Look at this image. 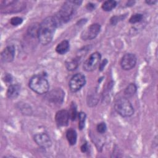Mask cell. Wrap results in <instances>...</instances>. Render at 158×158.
<instances>
[{"label":"cell","mask_w":158,"mask_h":158,"mask_svg":"<svg viewBox=\"0 0 158 158\" xmlns=\"http://www.w3.org/2000/svg\"><path fill=\"white\" fill-rule=\"evenodd\" d=\"M57 25L53 16L44 19L40 24L38 39L43 45H47L52 41Z\"/></svg>","instance_id":"obj_1"},{"label":"cell","mask_w":158,"mask_h":158,"mask_svg":"<svg viewBox=\"0 0 158 158\" xmlns=\"http://www.w3.org/2000/svg\"><path fill=\"white\" fill-rule=\"evenodd\" d=\"M81 1H68L64 2L59 12L53 16L57 27L69 22L75 14Z\"/></svg>","instance_id":"obj_2"},{"label":"cell","mask_w":158,"mask_h":158,"mask_svg":"<svg viewBox=\"0 0 158 158\" xmlns=\"http://www.w3.org/2000/svg\"><path fill=\"white\" fill-rule=\"evenodd\" d=\"M28 86L33 91L40 94L47 93L49 89L48 81L44 77L40 75H35L31 77Z\"/></svg>","instance_id":"obj_3"},{"label":"cell","mask_w":158,"mask_h":158,"mask_svg":"<svg viewBox=\"0 0 158 158\" xmlns=\"http://www.w3.org/2000/svg\"><path fill=\"white\" fill-rule=\"evenodd\" d=\"M114 109L123 117H128L134 114V108L127 98L117 99L114 104Z\"/></svg>","instance_id":"obj_4"},{"label":"cell","mask_w":158,"mask_h":158,"mask_svg":"<svg viewBox=\"0 0 158 158\" xmlns=\"http://www.w3.org/2000/svg\"><path fill=\"white\" fill-rule=\"evenodd\" d=\"M0 10L1 13H16L22 10L25 7V3L22 1H2Z\"/></svg>","instance_id":"obj_5"},{"label":"cell","mask_w":158,"mask_h":158,"mask_svg":"<svg viewBox=\"0 0 158 158\" xmlns=\"http://www.w3.org/2000/svg\"><path fill=\"white\" fill-rule=\"evenodd\" d=\"M101 59V55L98 52L92 53L89 57L85 61L83 68L86 72H92L100 64Z\"/></svg>","instance_id":"obj_6"},{"label":"cell","mask_w":158,"mask_h":158,"mask_svg":"<svg viewBox=\"0 0 158 158\" xmlns=\"http://www.w3.org/2000/svg\"><path fill=\"white\" fill-rule=\"evenodd\" d=\"M86 83V79L84 75L81 73H78L73 75L69 83V86L70 91L75 93L81 89Z\"/></svg>","instance_id":"obj_7"},{"label":"cell","mask_w":158,"mask_h":158,"mask_svg":"<svg viewBox=\"0 0 158 158\" xmlns=\"http://www.w3.org/2000/svg\"><path fill=\"white\" fill-rule=\"evenodd\" d=\"M137 58L134 54H125L121 59L120 66L123 70H130L134 68L136 64Z\"/></svg>","instance_id":"obj_8"},{"label":"cell","mask_w":158,"mask_h":158,"mask_svg":"<svg viewBox=\"0 0 158 158\" xmlns=\"http://www.w3.org/2000/svg\"><path fill=\"white\" fill-rule=\"evenodd\" d=\"M101 30V25L99 23H93L88 27L81 33V38L83 40H91L95 38Z\"/></svg>","instance_id":"obj_9"},{"label":"cell","mask_w":158,"mask_h":158,"mask_svg":"<svg viewBox=\"0 0 158 158\" xmlns=\"http://www.w3.org/2000/svg\"><path fill=\"white\" fill-rule=\"evenodd\" d=\"M33 139L39 146L43 148H48L52 145L51 139L49 135L46 133H40L36 134L33 137Z\"/></svg>","instance_id":"obj_10"},{"label":"cell","mask_w":158,"mask_h":158,"mask_svg":"<svg viewBox=\"0 0 158 158\" xmlns=\"http://www.w3.org/2000/svg\"><path fill=\"white\" fill-rule=\"evenodd\" d=\"M64 96L65 93L62 89L56 88L51 91L47 94V99L51 102L60 104L63 101Z\"/></svg>","instance_id":"obj_11"},{"label":"cell","mask_w":158,"mask_h":158,"mask_svg":"<svg viewBox=\"0 0 158 158\" xmlns=\"http://www.w3.org/2000/svg\"><path fill=\"white\" fill-rule=\"evenodd\" d=\"M70 119L69 112L67 110H60L56 112L55 120L57 125L59 127L67 126Z\"/></svg>","instance_id":"obj_12"},{"label":"cell","mask_w":158,"mask_h":158,"mask_svg":"<svg viewBox=\"0 0 158 158\" xmlns=\"http://www.w3.org/2000/svg\"><path fill=\"white\" fill-rule=\"evenodd\" d=\"M15 49L13 45L7 46L6 47L1 54V59L3 62H12L15 57Z\"/></svg>","instance_id":"obj_13"},{"label":"cell","mask_w":158,"mask_h":158,"mask_svg":"<svg viewBox=\"0 0 158 158\" xmlns=\"http://www.w3.org/2000/svg\"><path fill=\"white\" fill-rule=\"evenodd\" d=\"M20 86L17 84L10 85L7 90L6 95L8 98L13 99L17 98L20 93Z\"/></svg>","instance_id":"obj_14"},{"label":"cell","mask_w":158,"mask_h":158,"mask_svg":"<svg viewBox=\"0 0 158 158\" xmlns=\"http://www.w3.org/2000/svg\"><path fill=\"white\" fill-rule=\"evenodd\" d=\"M69 48H70V44L69 41L63 40L57 45L56 48V51L59 54L62 55L65 54L67 52H68V51L69 50Z\"/></svg>","instance_id":"obj_15"},{"label":"cell","mask_w":158,"mask_h":158,"mask_svg":"<svg viewBox=\"0 0 158 158\" xmlns=\"http://www.w3.org/2000/svg\"><path fill=\"white\" fill-rule=\"evenodd\" d=\"M66 138L70 145H75L77 142V134L73 128H69L66 131Z\"/></svg>","instance_id":"obj_16"},{"label":"cell","mask_w":158,"mask_h":158,"mask_svg":"<svg viewBox=\"0 0 158 158\" xmlns=\"http://www.w3.org/2000/svg\"><path fill=\"white\" fill-rule=\"evenodd\" d=\"M40 24V23H33L31 24L27 29V33L28 35H30L33 38H36V37L38 38Z\"/></svg>","instance_id":"obj_17"},{"label":"cell","mask_w":158,"mask_h":158,"mask_svg":"<svg viewBox=\"0 0 158 158\" xmlns=\"http://www.w3.org/2000/svg\"><path fill=\"white\" fill-rule=\"evenodd\" d=\"M136 89L137 87L135 83H130L124 90V94L127 98L133 96L136 93Z\"/></svg>","instance_id":"obj_18"},{"label":"cell","mask_w":158,"mask_h":158,"mask_svg":"<svg viewBox=\"0 0 158 158\" xmlns=\"http://www.w3.org/2000/svg\"><path fill=\"white\" fill-rule=\"evenodd\" d=\"M116 6H117V2L115 1H113V0L106 1L102 4V9L104 11L109 12L112 10L113 9H114Z\"/></svg>","instance_id":"obj_19"},{"label":"cell","mask_w":158,"mask_h":158,"mask_svg":"<svg viewBox=\"0 0 158 158\" xmlns=\"http://www.w3.org/2000/svg\"><path fill=\"white\" fill-rule=\"evenodd\" d=\"M78 66V59H73L69 61L65 62V67L69 71L75 70Z\"/></svg>","instance_id":"obj_20"},{"label":"cell","mask_w":158,"mask_h":158,"mask_svg":"<svg viewBox=\"0 0 158 158\" xmlns=\"http://www.w3.org/2000/svg\"><path fill=\"white\" fill-rule=\"evenodd\" d=\"M86 114L83 112H80L78 114V128L81 130L85 127V121H86Z\"/></svg>","instance_id":"obj_21"},{"label":"cell","mask_w":158,"mask_h":158,"mask_svg":"<svg viewBox=\"0 0 158 158\" xmlns=\"http://www.w3.org/2000/svg\"><path fill=\"white\" fill-rule=\"evenodd\" d=\"M143 19V15L141 14H135L132 15L130 19H129V22L133 24V23H136L139 22H141Z\"/></svg>","instance_id":"obj_22"},{"label":"cell","mask_w":158,"mask_h":158,"mask_svg":"<svg viewBox=\"0 0 158 158\" xmlns=\"http://www.w3.org/2000/svg\"><path fill=\"white\" fill-rule=\"evenodd\" d=\"M69 115H70V118L72 120H75L78 116V113L77 110V107L75 104V103H72L71 106H70V110L69 112Z\"/></svg>","instance_id":"obj_23"},{"label":"cell","mask_w":158,"mask_h":158,"mask_svg":"<svg viewBox=\"0 0 158 158\" xmlns=\"http://www.w3.org/2000/svg\"><path fill=\"white\" fill-rule=\"evenodd\" d=\"M22 22H23L22 18L19 17H14L10 20V24L12 25L13 26L19 25L22 23Z\"/></svg>","instance_id":"obj_24"},{"label":"cell","mask_w":158,"mask_h":158,"mask_svg":"<svg viewBox=\"0 0 158 158\" xmlns=\"http://www.w3.org/2000/svg\"><path fill=\"white\" fill-rule=\"evenodd\" d=\"M106 129H107V127L104 122H101L97 125V127H96L97 131L101 134L105 133L106 131Z\"/></svg>","instance_id":"obj_25"},{"label":"cell","mask_w":158,"mask_h":158,"mask_svg":"<svg viewBox=\"0 0 158 158\" xmlns=\"http://www.w3.org/2000/svg\"><path fill=\"white\" fill-rule=\"evenodd\" d=\"M107 60L106 59H104V60L101 63V64H99V70L101 71V70H102L103 69H104V67H105V65L107 64Z\"/></svg>","instance_id":"obj_26"},{"label":"cell","mask_w":158,"mask_h":158,"mask_svg":"<svg viewBox=\"0 0 158 158\" xmlns=\"http://www.w3.org/2000/svg\"><path fill=\"white\" fill-rule=\"evenodd\" d=\"M4 81H6V83H9L12 81V77L10 74H6L4 75Z\"/></svg>","instance_id":"obj_27"},{"label":"cell","mask_w":158,"mask_h":158,"mask_svg":"<svg viewBox=\"0 0 158 158\" xmlns=\"http://www.w3.org/2000/svg\"><path fill=\"white\" fill-rule=\"evenodd\" d=\"M88 150V146L87 143H85V144H83L81 146V152H86Z\"/></svg>","instance_id":"obj_28"},{"label":"cell","mask_w":158,"mask_h":158,"mask_svg":"<svg viewBox=\"0 0 158 158\" xmlns=\"http://www.w3.org/2000/svg\"><path fill=\"white\" fill-rule=\"evenodd\" d=\"M95 7V6L94 4L92 3H89L86 5V8L88 10H93Z\"/></svg>","instance_id":"obj_29"},{"label":"cell","mask_w":158,"mask_h":158,"mask_svg":"<svg viewBox=\"0 0 158 158\" xmlns=\"http://www.w3.org/2000/svg\"><path fill=\"white\" fill-rule=\"evenodd\" d=\"M145 2H146V4H148L149 5H153V4H154L155 3L157 2V1H156V0H149V1H146Z\"/></svg>","instance_id":"obj_30"}]
</instances>
